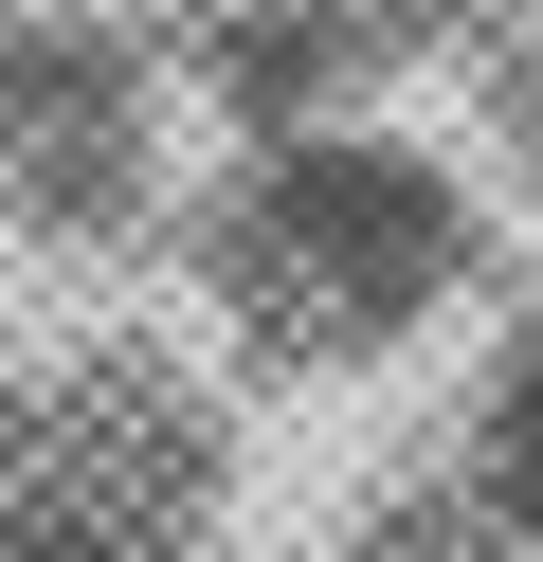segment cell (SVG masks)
I'll use <instances>...</instances> for the list:
<instances>
[{"label": "cell", "mask_w": 543, "mask_h": 562, "mask_svg": "<svg viewBox=\"0 0 543 562\" xmlns=\"http://www.w3.org/2000/svg\"><path fill=\"white\" fill-rule=\"evenodd\" d=\"M453 182L398 146H272L200 236V291L236 308L272 363H381L434 291H453Z\"/></svg>", "instance_id": "obj_1"}]
</instances>
